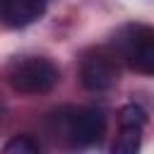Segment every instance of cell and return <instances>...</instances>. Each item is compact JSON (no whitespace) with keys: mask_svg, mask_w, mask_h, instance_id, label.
I'll return each instance as SVG.
<instances>
[{"mask_svg":"<svg viewBox=\"0 0 154 154\" xmlns=\"http://www.w3.org/2000/svg\"><path fill=\"white\" fill-rule=\"evenodd\" d=\"M53 137L70 147L99 144L106 135V118L99 108H60L51 116Z\"/></svg>","mask_w":154,"mask_h":154,"instance_id":"1","label":"cell"},{"mask_svg":"<svg viewBox=\"0 0 154 154\" xmlns=\"http://www.w3.org/2000/svg\"><path fill=\"white\" fill-rule=\"evenodd\" d=\"M60 79L58 67L48 58H22L14 60L7 70V82L17 94L36 96V94H48Z\"/></svg>","mask_w":154,"mask_h":154,"instance_id":"2","label":"cell"},{"mask_svg":"<svg viewBox=\"0 0 154 154\" xmlns=\"http://www.w3.org/2000/svg\"><path fill=\"white\" fill-rule=\"evenodd\" d=\"M116 48L130 70L154 75V26L125 24L116 36Z\"/></svg>","mask_w":154,"mask_h":154,"instance_id":"3","label":"cell"},{"mask_svg":"<svg viewBox=\"0 0 154 154\" xmlns=\"http://www.w3.org/2000/svg\"><path fill=\"white\" fill-rule=\"evenodd\" d=\"M79 82L89 91H106L118 82V65L111 53L91 51L79 63Z\"/></svg>","mask_w":154,"mask_h":154,"instance_id":"4","label":"cell"},{"mask_svg":"<svg viewBox=\"0 0 154 154\" xmlns=\"http://www.w3.org/2000/svg\"><path fill=\"white\" fill-rule=\"evenodd\" d=\"M48 0H0L2 22L10 29H22L34 24L46 12Z\"/></svg>","mask_w":154,"mask_h":154,"instance_id":"5","label":"cell"},{"mask_svg":"<svg viewBox=\"0 0 154 154\" xmlns=\"http://www.w3.org/2000/svg\"><path fill=\"white\" fill-rule=\"evenodd\" d=\"M142 142V128H120L118 140L113 142V154H135Z\"/></svg>","mask_w":154,"mask_h":154,"instance_id":"6","label":"cell"},{"mask_svg":"<svg viewBox=\"0 0 154 154\" xmlns=\"http://www.w3.org/2000/svg\"><path fill=\"white\" fill-rule=\"evenodd\" d=\"M118 123H120V128H142L147 123V113L137 103H125L118 113Z\"/></svg>","mask_w":154,"mask_h":154,"instance_id":"7","label":"cell"},{"mask_svg":"<svg viewBox=\"0 0 154 154\" xmlns=\"http://www.w3.org/2000/svg\"><path fill=\"white\" fill-rule=\"evenodd\" d=\"M2 152H5V154H38V152H41V144H38L31 135H17V137H12V140L5 144Z\"/></svg>","mask_w":154,"mask_h":154,"instance_id":"8","label":"cell"}]
</instances>
